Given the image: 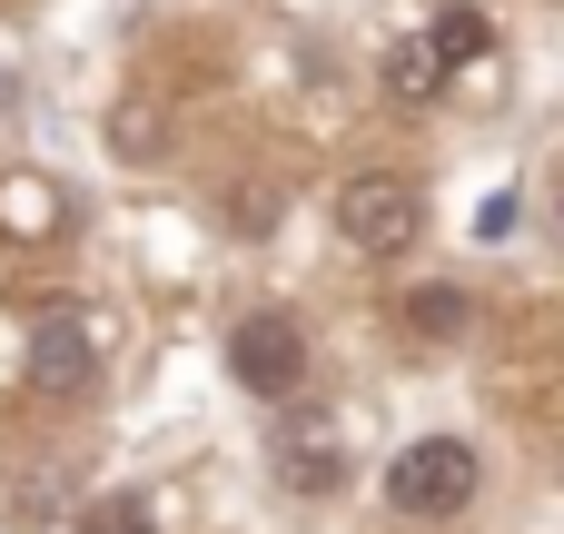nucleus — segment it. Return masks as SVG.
<instances>
[{"instance_id": "f03ea898", "label": "nucleus", "mask_w": 564, "mask_h": 534, "mask_svg": "<svg viewBox=\"0 0 564 534\" xmlns=\"http://www.w3.org/2000/svg\"><path fill=\"white\" fill-rule=\"evenodd\" d=\"M416 228H426L416 178H397V168H357V178L337 188V238H347L357 258H397Z\"/></svg>"}, {"instance_id": "1a4fd4ad", "label": "nucleus", "mask_w": 564, "mask_h": 534, "mask_svg": "<svg viewBox=\"0 0 564 534\" xmlns=\"http://www.w3.org/2000/svg\"><path fill=\"white\" fill-rule=\"evenodd\" d=\"M109 149H119V159H139V168H149V159H159V149H169V129H159V109H149V99H129V109H119V119H109Z\"/></svg>"}, {"instance_id": "39448f33", "label": "nucleus", "mask_w": 564, "mask_h": 534, "mask_svg": "<svg viewBox=\"0 0 564 534\" xmlns=\"http://www.w3.org/2000/svg\"><path fill=\"white\" fill-rule=\"evenodd\" d=\"M278 486L288 495H337L347 486V446H337L327 416H288L278 426Z\"/></svg>"}, {"instance_id": "20e7f679", "label": "nucleus", "mask_w": 564, "mask_h": 534, "mask_svg": "<svg viewBox=\"0 0 564 534\" xmlns=\"http://www.w3.org/2000/svg\"><path fill=\"white\" fill-rule=\"evenodd\" d=\"M20 377H30L40 396H89V377H99V327H89L79 307H40Z\"/></svg>"}, {"instance_id": "6e6552de", "label": "nucleus", "mask_w": 564, "mask_h": 534, "mask_svg": "<svg viewBox=\"0 0 564 534\" xmlns=\"http://www.w3.org/2000/svg\"><path fill=\"white\" fill-rule=\"evenodd\" d=\"M79 534H159V515H149V495H89Z\"/></svg>"}, {"instance_id": "423d86ee", "label": "nucleus", "mask_w": 564, "mask_h": 534, "mask_svg": "<svg viewBox=\"0 0 564 534\" xmlns=\"http://www.w3.org/2000/svg\"><path fill=\"white\" fill-rule=\"evenodd\" d=\"M486 40H496V30H486V10H466V0H456V10H436V30H426L436 69H466V59L486 50Z\"/></svg>"}, {"instance_id": "9d476101", "label": "nucleus", "mask_w": 564, "mask_h": 534, "mask_svg": "<svg viewBox=\"0 0 564 534\" xmlns=\"http://www.w3.org/2000/svg\"><path fill=\"white\" fill-rule=\"evenodd\" d=\"M406 327H426V337H456V327H466V297H456V287H416V297H406Z\"/></svg>"}, {"instance_id": "0eeeda50", "label": "nucleus", "mask_w": 564, "mask_h": 534, "mask_svg": "<svg viewBox=\"0 0 564 534\" xmlns=\"http://www.w3.org/2000/svg\"><path fill=\"white\" fill-rule=\"evenodd\" d=\"M387 89H397V99H436V89H446L436 50H426V40H397V50H387Z\"/></svg>"}, {"instance_id": "f257e3e1", "label": "nucleus", "mask_w": 564, "mask_h": 534, "mask_svg": "<svg viewBox=\"0 0 564 534\" xmlns=\"http://www.w3.org/2000/svg\"><path fill=\"white\" fill-rule=\"evenodd\" d=\"M476 486H486V466H476L466 436H416V446L387 466V505H397L406 525H446V515H466Z\"/></svg>"}, {"instance_id": "9b49d317", "label": "nucleus", "mask_w": 564, "mask_h": 534, "mask_svg": "<svg viewBox=\"0 0 564 534\" xmlns=\"http://www.w3.org/2000/svg\"><path fill=\"white\" fill-rule=\"evenodd\" d=\"M228 228H238V238H268V228H278V198H268V188H238V198H228Z\"/></svg>"}, {"instance_id": "7ed1b4c3", "label": "nucleus", "mask_w": 564, "mask_h": 534, "mask_svg": "<svg viewBox=\"0 0 564 534\" xmlns=\"http://www.w3.org/2000/svg\"><path fill=\"white\" fill-rule=\"evenodd\" d=\"M228 377H238L248 396L288 406V396H297V377H307V327H297L288 307H248V317L228 327Z\"/></svg>"}]
</instances>
